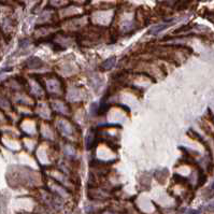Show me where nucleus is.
Here are the masks:
<instances>
[{"label": "nucleus", "instance_id": "nucleus-3", "mask_svg": "<svg viewBox=\"0 0 214 214\" xmlns=\"http://www.w3.org/2000/svg\"><path fill=\"white\" fill-rule=\"evenodd\" d=\"M58 128H59L60 131L66 136H69L70 133H71V130L67 127V125H66L64 122H59V123H58Z\"/></svg>", "mask_w": 214, "mask_h": 214}, {"label": "nucleus", "instance_id": "nucleus-1", "mask_svg": "<svg viewBox=\"0 0 214 214\" xmlns=\"http://www.w3.org/2000/svg\"><path fill=\"white\" fill-rule=\"evenodd\" d=\"M27 65H28L29 68H31V69H38V68L43 66V63H42V60L40 59V58L32 57L27 61Z\"/></svg>", "mask_w": 214, "mask_h": 214}, {"label": "nucleus", "instance_id": "nucleus-7", "mask_svg": "<svg viewBox=\"0 0 214 214\" xmlns=\"http://www.w3.org/2000/svg\"><path fill=\"white\" fill-rule=\"evenodd\" d=\"M213 188H214V184H213Z\"/></svg>", "mask_w": 214, "mask_h": 214}, {"label": "nucleus", "instance_id": "nucleus-6", "mask_svg": "<svg viewBox=\"0 0 214 214\" xmlns=\"http://www.w3.org/2000/svg\"><path fill=\"white\" fill-rule=\"evenodd\" d=\"M97 112H98V104H97L96 102H94V104L91 106V113L96 114Z\"/></svg>", "mask_w": 214, "mask_h": 214}, {"label": "nucleus", "instance_id": "nucleus-2", "mask_svg": "<svg viewBox=\"0 0 214 214\" xmlns=\"http://www.w3.org/2000/svg\"><path fill=\"white\" fill-rule=\"evenodd\" d=\"M115 65V57H111L109 59H107L104 64H102V68L106 70H110L111 68Z\"/></svg>", "mask_w": 214, "mask_h": 214}, {"label": "nucleus", "instance_id": "nucleus-5", "mask_svg": "<svg viewBox=\"0 0 214 214\" xmlns=\"http://www.w3.org/2000/svg\"><path fill=\"white\" fill-rule=\"evenodd\" d=\"M93 140H94V136L91 135V132H89L88 135H87L86 137V147L87 149H91V142H93Z\"/></svg>", "mask_w": 214, "mask_h": 214}, {"label": "nucleus", "instance_id": "nucleus-4", "mask_svg": "<svg viewBox=\"0 0 214 214\" xmlns=\"http://www.w3.org/2000/svg\"><path fill=\"white\" fill-rule=\"evenodd\" d=\"M169 27V24H161V25H158V26H155L151 29V32L152 34H158V32L163 31L165 29Z\"/></svg>", "mask_w": 214, "mask_h": 214}]
</instances>
